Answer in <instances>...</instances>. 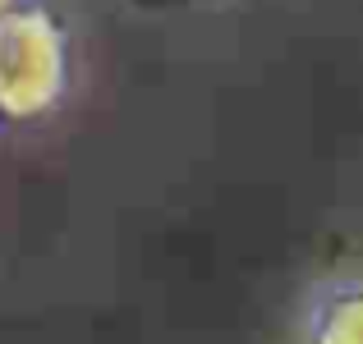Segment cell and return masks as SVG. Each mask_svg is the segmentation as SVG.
I'll return each instance as SVG.
<instances>
[{
    "label": "cell",
    "instance_id": "6da1fadb",
    "mask_svg": "<svg viewBox=\"0 0 363 344\" xmlns=\"http://www.w3.org/2000/svg\"><path fill=\"white\" fill-rule=\"evenodd\" d=\"M65 92V42L46 18H0V110L37 115Z\"/></svg>",
    "mask_w": 363,
    "mask_h": 344
},
{
    "label": "cell",
    "instance_id": "7a4b0ae2",
    "mask_svg": "<svg viewBox=\"0 0 363 344\" xmlns=\"http://www.w3.org/2000/svg\"><path fill=\"white\" fill-rule=\"evenodd\" d=\"M308 344H363V285L331 289L318 303L308 326Z\"/></svg>",
    "mask_w": 363,
    "mask_h": 344
}]
</instances>
